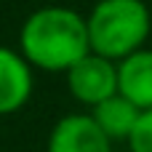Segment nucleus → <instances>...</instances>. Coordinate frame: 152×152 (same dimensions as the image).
Wrapping results in <instances>:
<instances>
[{
	"label": "nucleus",
	"instance_id": "obj_3",
	"mask_svg": "<svg viewBox=\"0 0 152 152\" xmlns=\"http://www.w3.org/2000/svg\"><path fill=\"white\" fill-rule=\"evenodd\" d=\"M67 86H69V94L77 102H83L88 107H96L104 99L120 94L118 91V64L112 59L91 51L75 67L67 69Z\"/></svg>",
	"mask_w": 152,
	"mask_h": 152
},
{
	"label": "nucleus",
	"instance_id": "obj_4",
	"mask_svg": "<svg viewBox=\"0 0 152 152\" xmlns=\"http://www.w3.org/2000/svg\"><path fill=\"white\" fill-rule=\"evenodd\" d=\"M48 152H112V142L91 115H67L53 126Z\"/></svg>",
	"mask_w": 152,
	"mask_h": 152
},
{
	"label": "nucleus",
	"instance_id": "obj_5",
	"mask_svg": "<svg viewBox=\"0 0 152 152\" xmlns=\"http://www.w3.org/2000/svg\"><path fill=\"white\" fill-rule=\"evenodd\" d=\"M32 94L29 61L11 48L0 45V115L16 112L27 104Z\"/></svg>",
	"mask_w": 152,
	"mask_h": 152
},
{
	"label": "nucleus",
	"instance_id": "obj_7",
	"mask_svg": "<svg viewBox=\"0 0 152 152\" xmlns=\"http://www.w3.org/2000/svg\"><path fill=\"white\" fill-rule=\"evenodd\" d=\"M142 112L144 110H139L123 94H115V96L104 99L102 104L91 107V118L110 136V142H128L136 123H139V118H142Z\"/></svg>",
	"mask_w": 152,
	"mask_h": 152
},
{
	"label": "nucleus",
	"instance_id": "obj_6",
	"mask_svg": "<svg viewBox=\"0 0 152 152\" xmlns=\"http://www.w3.org/2000/svg\"><path fill=\"white\" fill-rule=\"evenodd\" d=\"M118 91L139 110H152V48H139L118 61Z\"/></svg>",
	"mask_w": 152,
	"mask_h": 152
},
{
	"label": "nucleus",
	"instance_id": "obj_8",
	"mask_svg": "<svg viewBox=\"0 0 152 152\" xmlns=\"http://www.w3.org/2000/svg\"><path fill=\"white\" fill-rule=\"evenodd\" d=\"M128 144H131V152H152V110L142 112Z\"/></svg>",
	"mask_w": 152,
	"mask_h": 152
},
{
	"label": "nucleus",
	"instance_id": "obj_1",
	"mask_svg": "<svg viewBox=\"0 0 152 152\" xmlns=\"http://www.w3.org/2000/svg\"><path fill=\"white\" fill-rule=\"evenodd\" d=\"M19 43L24 59L48 72H67L91 53L88 21L77 11L61 5L35 11L24 21Z\"/></svg>",
	"mask_w": 152,
	"mask_h": 152
},
{
	"label": "nucleus",
	"instance_id": "obj_2",
	"mask_svg": "<svg viewBox=\"0 0 152 152\" xmlns=\"http://www.w3.org/2000/svg\"><path fill=\"white\" fill-rule=\"evenodd\" d=\"M91 51L112 61L144 48L152 29V16L144 0H99L88 13Z\"/></svg>",
	"mask_w": 152,
	"mask_h": 152
}]
</instances>
